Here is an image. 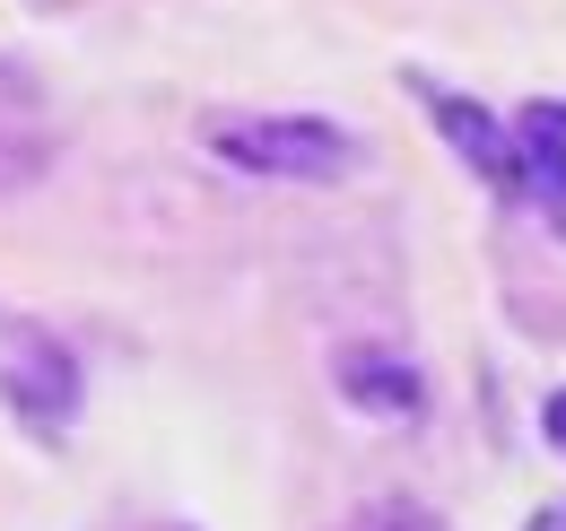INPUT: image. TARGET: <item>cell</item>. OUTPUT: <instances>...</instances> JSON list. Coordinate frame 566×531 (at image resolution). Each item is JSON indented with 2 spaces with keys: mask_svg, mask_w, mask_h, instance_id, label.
I'll return each mask as SVG.
<instances>
[{
  "mask_svg": "<svg viewBox=\"0 0 566 531\" xmlns=\"http://www.w3.org/2000/svg\"><path fill=\"white\" fill-rule=\"evenodd\" d=\"M210 148L227 166L287 175V184H340V175L366 166L357 132L323 123V114H210Z\"/></svg>",
  "mask_w": 566,
  "mask_h": 531,
  "instance_id": "1",
  "label": "cell"
},
{
  "mask_svg": "<svg viewBox=\"0 0 566 531\" xmlns=\"http://www.w3.org/2000/svg\"><path fill=\"white\" fill-rule=\"evenodd\" d=\"M505 200L541 209L566 236V105H523L505 123Z\"/></svg>",
  "mask_w": 566,
  "mask_h": 531,
  "instance_id": "2",
  "label": "cell"
},
{
  "mask_svg": "<svg viewBox=\"0 0 566 531\" xmlns=\"http://www.w3.org/2000/svg\"><path fill=\"white\" fill-rule=\"evenodd\" d=\"M340 393L357 400V409H375V418H419V400H427V384L401 366V357H375V348H340Z\"/></svg>",
  "mask_w": 566,
  "mask_h": 531,
  "instance_id": "3",
  "label": "cell"
},
{
  "mask_svg": "<svg viewBox=\"0 0 566 531\" xmlns=\"http://www.w3.org/2000/svg\"><path fill=\"white\" fill-rule=\"evenodd\" d=\"M427 105H436L444 139H453V157H462L471 175H489L496 192H505V123H496L489 105H471V96H444V87H427Z\"/></svg>",
  "mask_w": 566,
  "mask_h": 531,
  "instance_id": "4",
  "label": "cell"
},
{
  "mask_svg": "<svg viewBox=\"0 0 566 531\" xmlns=\"http://www.w3.org/2000/svg\"><path fill=\"white\" fill-rule=\"evenodd\" d=\"M349 531H444L436 514H419V506H375V514H357Z\"/></svg>",
  "mask_w": 566,
  "mask_h": 531,
  "instance_id": "5",
  "label": "cell"
},
{
  "mask_svg": "<svg viewBox=\"0 0 566 531\" xmlns=\"http://www.w3.org/2000/svg\"><path fill=\"white\" fill-rule=\"evenodd\" d=\"M541 436H549V445L566 454V393H549V400H541Z\"/></svg>",
  "mask_w": 566,
  "mask_h": 531,
  "instance_id": "6",
  "label": "cell"
},
{
  "mask_svg": "<svg viewBox=\"0 0 566 531\" xmlns=\"http://www.w3.org/2000/svg\"><path fill=\"white\" fill-rule=\"evenodd\" d=\"M532 531H566V506H549V514H532Z\"/></svg>",
  "mask_w": 566,
  "mask_h": 531,
  "instance_id": "7",
  "label": "cell"
},
{
  "mask_svg": "<svg viewBox=\"0 0 566 531\" xmlns=\"http://www.w3.org/2000/svg\"><path fill=\"white\" fill-rule=\"evenodd\" d=\"M157 531H166V523H157Z\"/></svg>",
  "mask_w": 566,
  "mask_h": 531,
  "instance_id": "8",
  "label": "cell"
}]
</instances>
